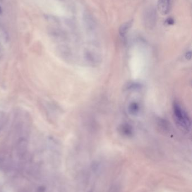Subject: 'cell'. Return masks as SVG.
<instances>
[{"label": "cell", "instance_id": "cell-2", "mask_svg": "<svg viewBox=\"0 0 192 192\" xmlns=\"http://www.w3.org/2000/svg\"><path fill=\"white\" fill-rule=\"evenodd\" d=\"M156 12L153 7H150L146 10L144 14V22L145 26L148 28L153 27L156 22Z\"/></svg>", "mask_w": 192, "mask_h": 192}, {"label": "cell", "instance_id": "cell-3", "mask_svg": "<svg viewBox=\"0 0 192 192\" xmlns=\"http://www.w3.org/2000/svg\"><path fill=\"white\" fill-rule=\"evenodd\" d=\"M172 6V0H158L157 8L159 12L162 15L169 14Z\"/></svg>", "mask_w": 192, "mask_h": 192}, {"label": "cell", "instance_id": "cell-7", "mask_svg": "<svg viewBox=\"0 0 192 192\" xmlns=\"http://www.w3.org/2000/svg\"><path fill=\"white\" fill-rule=\"evenodd\" d=\"M6 116L3 112H0V130H1L2 128H3V126L6 123Z\"/></svg>", "mask_w": 192, "mask_h": 192}, {"label": "cell", "instance_id": "cell-5", "mask_svg": "<svg viewBox=\"0 0 192 192\" xmlns=\"http://www.w3.org/2000/svg\"><path fill=\"white\" fill-rule=\"evenodd\" d=\"M120 132L126 136L130 135L132 133V129L127 124H125L121 126Z\"/></svg>", "mask_w": 192, "mask_h": 192}, {"label": "cell", "instance_id": "cell-1", "mask_svg": "<svg viewBox=\"0 0 192 192\" xmlns=\"http://www.w3.org/2000/svg\"><path fill=\"white\" fill-rule=\"evenodd\" d=\"M173 114L179 127L183 130L189 131L191 127L190 117L180 104L176 101L173 103Z\"/></svg>", "mask_w": 192, "mask_h": 192}, {"label": "cell", "instance_id": "cell-9", "mask_svg": "<svg viewBox=\"0 0 192 192\" xmlns=\"http://www.w3.org/2000/svg\"><path fill=\"white\" fill-rule=\"evenodd\" d=\"M45 190L44 188L40 187L39 190H38V192H45Z\"/></svg>", "mask_w": 192, "mask_h": 192}, {"label": "cell", "instance_id": "cell-8", "mask_svg": "<svg viewBox=\"0 0 192 192\" xmlns=\"http://www.w3.org/2000/svg\"><path fill=\"white\" fill-rule=\"evenodd\" d=\"M165 23L168 25H173L174 24V20L173 19V18H168L166 20Z\"/></svg>", "mask_w": 192, "mask_h": 192}, {"label": "cell", "instance_id": "cell-4", "mask_svg": "<svg viewBox=\"0 0 192 192\" xmlns=\"http://www.w3.org/2000/svg\"><path fill=\"white\" fill-rule=\"evenodd\" d=\"M133 23V20H131L127 22L123 23L122 25H121L119 29V33L121 36H125L127 33L130 29L131 28Z\"/></svg>", "mask_w": 192, "mask_h": 192}, {"label": "cell", "instance_id": "cell-6", "mask_svg": "<svg viewBox=\"0 0 192 192\" xmlns=\"http://www.w3.org/2000/svg\"><path fill=\"white\" fill-rule=\"evenodd\" d=\"M140 107L137 102L131 103L128 107V111L132 115L137 114L139 111Z\"/></svg>", "mask_w": 192, "mask_h": 192}]
</instances>
